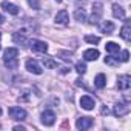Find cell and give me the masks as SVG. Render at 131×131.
Segmentation results:
<instances>
[{
  "label": "cell",
  "mask_w": 131,
  "mask_h": 131,
  "mask_svg": "<svg viewBox=\"0 0 131 131\" xmlns=\"http://www.w3.org/2000/svg\"><path fill=\"white\" fill-rule=\"evenodd\" d=\"M9 117L13 119V120H25L26 119V111L23 110V108H20V106H11L9 108Z\"/></svg>",
  "instance_id": "1"
},
{
  "label": "cell",
  "mask_w": 131,
  "mask_h": 131,
  "mask_svg": "<svg viewBox=\"0 0 131 131\" xmlns=\"http://www.w3.org/2000/svg\"><path fill=\"white\" fill-rule=\"evenodd\" d=\"M102 13H103V6H102V3H94V5H93V14H91V17H90L88 22H90L91 25H96V23L100 20Z\"/></svg>",
  "instance_id": "2"
},
{
  "label": "cell",
  "mask_w": 131,
  "mask_h": 131,
  "mask_svg": "<svg viewBox=\"0 0 131 131\" xmlns=\"http://www.w3.org/2000/svg\"><path fill=\"white\" fill-rule=\"evenodd\" d=\"M113 113H114L116 117H123V116H126V114L129 113V106H128V103L117 102V103L114 105V108H113Z\"/></svg>",
  "instance_id": "3"
},
{
  "label": "cell",
  "mask_w": 131,
  "mask_h": 131,
  "mask_svg": "<svg viewBox=\"0 0 131 131\" xmlns=\"http://www.w3.org/2000/svg\"><path fill=\"white\" fill-rule=\"evenodd\" d=\"M129 86H131V76H128V74L119 76V79H117V88L120 91H128Z\"/></svg>",
  "instance_id": "4"
},
{
  "label": "cell",
  "mask_w": 131,
  "mask_h": 131,
  "mask_svg": "<svg viewBox=\"0 0 131 131\" xmlns=\"http://www.w3.org/2000/svg\"><path fill=\"white\" fill-rule=\"evenodd\" d=\"M54 122H56V114H54V111L45 110V111L42 113V123L46 125V126H52Z\"/></svg>",
  "instance_id": "5"
},
{
  "label": "cell",
  "mask_w": 131,
  "mask_h": 131,
  "mask_svg": "<svg viewBox=\"0 0 131 131\" xmlns=\"http://www.w3.org/2000/svg\"><path fill=\"white\" fill-rule=\"evenodd\" d=\"M93 123H94V120H93L91 117L85 116V117H79V119H77L76 126H77V129H88V128L93 126Z\"/></svg>",
  "instance_id": "6"
},
{
  "label": "cell",
  "mask_w": 131,
  "mask_h": 131,
  "mask_svg": "<svg viewBox=\"0 0 131 131\" xmlns=\"http://www.w3.org/2000/svg\"><path fill=\"white\" fill-rule=\"evenodd\" d=\"M13 40H14V43H17V45H23V46H26V45H28L26 31H25V29H22V31L14 32V34H13Z\"/></svg>",
  "instance_id": "7"
},
{
  "label": "cell",
  "mask_w": 131,
  "mask_h": 131,
  "mask_svg": "<svg viewBox=\"0 0 131 131\" xmlns=\"http://www.w3.org/2000/svg\"><path fill=\"white\" fill-rule=\"evenodd\" d=\"M26 70L29 73H32V74H42V67L39 65V62L34 60V59L26 60Z\"/></svg>",
  "instance_id": "8"
},
{
  "label": "cell",
  "mask_w": 131,
  "mask_h": 131,
  "mask_svg": "<svg viewBox=\"0 0 131 131\" xmlns=\"http://www.w3.org/2000/svg\"><path fill=\"white\" fill-rule=\"evenodd\" d=\"M29 45H31L32 51H36V52H46V51H48V45H46L45 42H42V40L34 39V40L29 42Z\"/></svg>",
  "instance_id": "9"
},
{
  "label": "cell",
  "mask_w": 131,
  "mask_h": 131,
  "mask_svg": "<svg viewBox=\"0 0 131 131\" xmlns=\"http://www.w3.org/2000/svg\"><path fill=\"white\" fill-rule=\"evenodd\" d=\"M80 106L83 110H86V111H91L96 106V102H94V99L91 96H82L80 97Z\"/></svg>",
  "instance_id": "10"
},
{
  "label": "cell",
  "mask_w": 131,
  "mask_h": 131,
  "mask_svg": "<svg viewBox=\"0 0 131 131\" xmlns=\"http://www.w3.org/2000/svg\"><path fill=\"white\" fill-rule=\"evenodd\" d=\"M68 22H70V16H68V13L65 11V9H62V11H59L56 14V23H59V25H68Z\"/></svg>",
  "instance_id": "11"
},
{
  "label": "cell",
  "mask_w": 131,
  "mask_h": 131,
  "mask_svg": "<svg viewBox=\"0 0 131 131\" xmlns=\"http://www.w3.org/2000/svg\"><path fill=\"white\" fill-rule=\"evenodd\" d=\"M0 6L3 8V11H6V13H9V14H13V16H17L19 14V8L14 5V3H11V2H2L0 3Z\"/></svg>",
  "instance_id": "12"
},
{
  "label": "cell",
  "mask_w": 131,
  "mask_h": 131,
  "mask_svg": "<svg viewBox=\"0 0 131 131\" xmlns=\"http://www.w3.org/2000/svg\"><path fill=\"white\" fill-rule=\"evenodd\" d=\"M120 36H122V39L126 40V42L131 40V25H129V20H125V25H123L122 29H120Z\"/></svg>",
  "instance_id": "13"
},
{
  "label": "cell",
  "mask_w": 131,
  "mask_h": 131,
  "mask_svg": "<svg viewBox=\"0 0 131 131\" xmlns=\"http://www.w3.org/2000/svg\"><path fill=\"white\" fill-rule=\"evenodd\" d=\"M99 29L100 32H105V34H111L114 31V23L110 22V20H103L100 25H99Z\"/></svg>",
  "instance_id": "14"
},
{
  "label": "cell",
  "mask_w": 131,
  "mask_h": 131,
  "mask_svg": "<svg viewBox=\"0 0 131 131\" xmlns=\"http://www.w3.org/2000/svg\"><path fill=\"white\" fill-rule=\"evenodd\" d=\"M97 57H99V51L97 49H86L85 52H83V59L85 60H88V62H93V60H97Z\"/></svg>",
  "instance_id": "15"
},
{
  "label": "cell",
  "mask_w": 131,
  "mask_h": 131,
  "mask_svg": "<svg viewBox=\"0 0 131 131\" xmlns=\"http://www.w3.org/2000/svg\"><path fill=\"white\" fill-rule=\"evenodd\" d=\"M17 56H19V49H17V48H8V49L5 51L3 60H5V62H6V60H14V59H17Z\"/></svg>",
  "instance_id": "16"
},
{
  "label": "cell",
  "mask_w": 131,
  "mask_h": 131,
  "mask_svg": "<svg viewBox=\"0 0 131 131\" xmlns=\"http://www.w3.org/2000/svg\"><path fill=\"white\" fill-rule=\"evenodd\" d=\"M105 85H106V77H105V74H97L96 79H94V86H96L97 90H102V88H105Z\"/></svg>",
  "instance_id": "17"
},
{
  "label": "cell",
  "mask_w": 131,
  "mask_h": 131,
  "mask_svg": "<svg viewBox=\"0 0 131 131\" xmlns=\"http://www.w3.org/2000/svg\"><path fill=\"white\" fill-rule=\"evenodd\" d=\"M113 16L116 19H125V9L120 5H113Z\"/></svg>",
  "instance_id": "18"
},
{
  "label": "cell",
  "mask_w": 131,
  "mask_h": 131,
  "mask_svg": "<svg viewBox=\"0 0 131 131\" xmlns=\"http://www.w3.org/2000/svg\"><path fill=\"white\" fill-rule=\"evenodd\" d=\"M105 48H106V52H110V54H116V52H119V51H120L119 45H117V43H114V42H108V43L105 45Z\"/></svg>",
  "instance_id": "19"
},
{
  "label": "cell",
  "mask_w": 131,
  "mask_h": 131,
  "mask_svg": "<svg viewBox=\"0 0 131 131\" xmlns=\"http://www.w3.org/2000/svg\"><path fill=\"white\" fill-rule=\"evenodd\" d=\"M74 17H76V20H79V22H83V20H86V13H85V9L82 8H77L76 9V13H74Z\"/></svg>",
  "instance_id": "20"
},
{
  "label": "cell",
  "mask_w": 131,
  "mask_h": 131,
  "mask_svg": "<svg viewBox=\"0 0 131 131\" xmlns=\"http://www.w3.org/2000/svg\"><path fill=\"white\" fill-rule=\"evenodd\" d=\"M43 65H45V67L46 68H57V62L56 60H52L51 57H43Z\"/></svg>",
  "instance_id": "21"
},
{
  "label": "cell",
  "mask_w": 131,
  "mask_h": 131,
  "mask_svg": "<svg viewBox=\"0 0 131 131\" xmlns=\"http://www.w3.org/2000/svg\"><path fill=\"white\" fill-rule=\"evenodd\" d=\"M105 63L110 65V67H119V59L110 56V57H105Z\"/></svg>",
  "instance_id": "22"
},
{
  "label": "cell",
  "mask_w": 131,
  "mask_h": 131,
  "mask_svg": "<svg viewBox=\"0 0 131 131\" xmlns=\"http://www.w3.org/2000/svg\"><path fill=\"white\" fill-rule=\"evenodd\" d=\"M76 71H77L79 74H85V73H86V65H85L83 62H77V63H76Z\"/></svg>",
  "instance_id": "23"
},
{
  "label": "cell",
  "mask_w": 131,
  "mask_h": 131,
  "mask_svg": "<svg viewBox=\"0 0 131 131\" xmlns=\"http://www.w3.org/2000/svg\"><path fill=\"white\" fill-rule=\"evenodd\" d=\"M57 56L62 57L65 62H71V52H68V51H59Z\"/></svg>",
  "instance_id": "24"
},
{
  "label": "cell",
  "mask_w": 131,
  "mask_h": 131,
  "mask_svg": "<svg viewBox=\"0 0 131 131\" xmlns=\"http://www.w3.org/2000/svg\"><path fill=\"white\" fill-rule=\"evenodd\" d=\"M85 42L96 45V43H99V42H100V37H97V36H85Z\"/></svg>",
  "instance_id": "25"
},
{
  "label": "cell",
  "mask_w": 131,
  "mask_h": 131,
  "mask_svg": "<svg viewBox=\"0 0 131 131\" xmlns=\"http://www.w3.org/2000/svg\"><path fill=\"white\" fill-rule=\"evenodd\" d=\"M119 59V62H128V59H129V52L126 51V49H123L122 52H120V57H117Z\"/></svg>",
  "instance_id": "26"
},
{
  "label": "cell",
  "mask_w": 131,
  "mask_h": 131,
  "mask_svg": "<svg viewBox=\"0 0 131 131\" xmlns=\"http://www.w3.org/2000/svg\"><path fill=\"white\" fill-rule=\"evenodd\" d=\"M28 3H29V6H31V8H34V9H39V8H40L39 0H28Z\"/></svg>",
  "instance_id": "27"
},
{
  "label": "cell",
  "mask_w": 131,
  "mask_h": 131,
  "mask_svg": "<svg viewBox=\"0 0 131 131\" xmlns=\"http://www.w3.org/2000/svg\"><path fill=\"white\" fill-rule=\"evenodd\" d=\"M14 129H16V131H19V129H20V131H23V129H25V126H20V125H17V126H14Z\"/></svg>",
  "instance_id": "28"
},
{
  "label": "cell",
  "mask_w": 131,
  "mask_h": 131,
  "mask_svg": "<svg viewBox=\"0 0 131 131\" xmlns=\"http://www.w3.org/2000/svg\"><path fill=\"white\" fill-rule=\"evenodd\" d=\"M68 71H70V68H67V67H63V68H62V73H68Z\"/></svg>",
  "instance_id": "29"
},
{
  "label": "cell",
  "mask_w": 131,
  "mask_h": 131,
  "mask_svg": "<svg viewBox=\"0 0 131 131\" xmlns=\"http://www.w3.org/2000/svg\"><path fill=\"white\" fill-rule=\"evenodd\" d=\"M3 22H5V19H3V16H2V14H0V25H2Z\"/></svg>",
  "instance_id": "30"
},
{
  "label": "cell",
  "mask_w": 131,
  "mask_h": 131,
  "mask_svg": "<svg viewBox=\"0 0 131 131\" xmlns=\"http://www.w3.org/2000/svg\"><path fill=\"white\" fill-rule=\"evenodd\" d=\"M2 113H3V111H2V106H0V116H2Z\"/></svg>",
  "instance_id": "31"
},
{
  "label": "cell",
  "mask_w": 131,
  "mask_h": 131,
  "mask_svg": "<svg viewBox=\"0 0 131 131\" xmlns=\"http://www.w3.org/2000/svg\"><path fill=\"white\" fill-rule=\"evenodd\" d=\"M60 2H62V0H57V3H60Z\"/></svg>",
  "instance_id": "32"
}]
</instances>
